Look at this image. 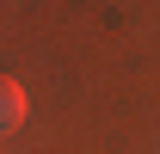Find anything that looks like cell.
Instances as JSON below:
<instances>
[{"mask_svg": "<svg viewBox=\"0 0 160 154\" xmlns=\"http://www.w3.org/2000/svg\"><path fill=\"white\" fill-rule=\"evenodd\" d=\"M19 123H25V86L0 74V130H19Z\"/></svg>", "mask_w": 160, "mask_h": 154, "instance_id": "cell-1", "label": "cell"}]
</instances>
